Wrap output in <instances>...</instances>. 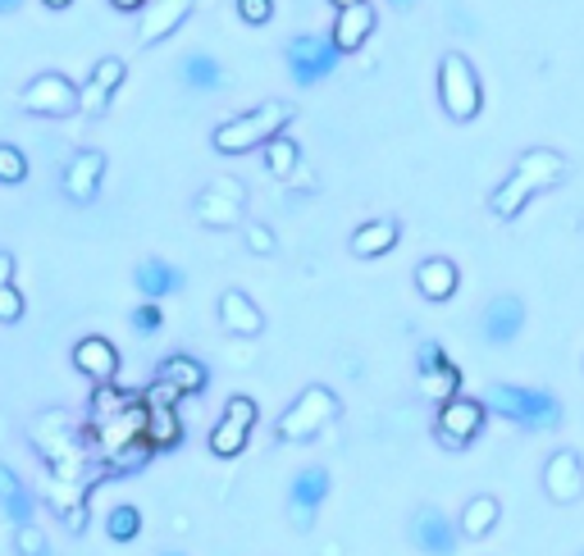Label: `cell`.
<instances>
[{"instance_id":"1","label":"cell","mask_w":584,"mask_h":556,"mask_svg":"<svg viewBox=\"0 0 584 556\" xmlns=\"http://www.w3.org/2000/svg\"><path fill=\"white\" fill-rule=\"evenodd\" d=\"M562 179H567V156H557V150H548V146L525 150V156L512 165V173H506V179L493 188V196H489L493 219H502V223L516 219L539 192L557 188Z\"/></svg>"},{"instance_id":"2","label":"cell","mask_w":584,"mask_h":556,"mask_svg":"<svg viewBox=\"0 0 584 556\" xmlns=\"http://www.w3.org/2000/svg\"><path fill=\"white\" fill-rule=\"evenodd\" d=\"M288 123H293L288 100H265V106L219 123L211 142H215L219 156H247V150H265L278 133H288Z\"/></svg>"},{"instance_id":"3","label":"cell","mask_w":584,"mask_h":556,"mask_svg":"<svg viewBox=\"0 0 584 556\" xmlns=\"http://www.w3.org/2000/svg\"><path fill=\"white\" fill-rule=\"evenodd\" d=\"M485 407L502 420H512L529 434H548V428L562 424V401L548 388H521V384H493Z\"/></svg>"},{"instance_id":"4","label":"cell","mask_w":584,"mask_h":556,"mask_svg":"<svg viewBox=\"0 0 584 556\" xmlns=\"http://www.w3.org/2000/svg\"><path fill=\"white\" fill-rule=\"evenodd\" d=\"M439 100H443V114L456 123H470L485 110V87H479V73L470 69L462 50H448L439 60Z\"/></svg>"},{"instance_id":"5","label":"cell","mask_w":584,"mask_h":556,"mask_svg":"<svg viewBox=\"0 0 584 556\" xmlns=\"http://www.w3.org/2000/svg\"><path fill=\"white\" fill-rule=\"evenodd\" d=\"M334 415H338V397L329 392L324 384H311L284 415H278L274 438L278 443H311L315 434H324V428L334 424Z\"/></svg>"},{"instance_id":"6","label":"cell","mask_w":584,"mask_h":556,"mask_svg":"<svg viewBox=\"0 0 584 556\" xmlns=\"http://www.w3.org/2000/svg\"><path fill=\"white\" fill-rule=\"evenodd\" d=\"M288 73L297 87H320L324 78H334V69L343 64V50L334 46V37H315V33H301L288 41L284 50Z\"/></svg>"},{"instance_id":"7","label":"cell","mask_w":584,"mask_h":556,"mask_svg":"<svg viewBox=\"0 0 584 556\" xmlns=\"http://www.w3.org/2000/svg\"><path fill=\"white\" fill-rule=\"evenodd\" d=\"M19 110L41 114V119H64L73 110H83V87H73L64 73H37L19 96Z\"/></svg>"},{"instance_id":"8","label":"cell","mask_w":584,"mask_h":556,"mask_svg":"<svg viewBox=\"0 0 584 556\" xmlns=\"http://www.w3.org/2000/svg\"><path fill=\"white\" fill-rule=\"evenodd\" d=\"M485 420H489V407H485V401H475V397H452V401H443L439 415H434V438H439L448 451H462V447H470V443L479 438Z\"/></svg>"},{"instance_id":"9","label":"cell","mask_w":584,"mask_h":556,"mask_svg":"<svg viewBox=\"0 0 584 556\" xmlns=\"http://www.w3.org/2000/svg\"><path fill=\"white\" fill-rule=\"evenodd\" d=\"M242 206H247V188L238 179H228V173H219V179H211L206 188H201L196 219L206 223V229H234Z\"/></svg>"},{"instance_id":"10","label":"cell","mask_w":584,"mask_h":556,"mask_svg":"<svg viewBox=\"0 0 584 556\" xmlns=\"http://www.w3.org/2000/svg\"><path fill=\"white\" fill-rule=\"evenodd\" d=\"M329 488H334V479H329L324 466H307V470L293 474V484H288V520H293V529L307 534V529L315 524V511L324 507Z\"/></svg>"},{"instance_id":"11","label":"cell","mask_w":584,"mask_h":556,"mask_svg":"<svg viewBox=\"0 0 584 556\" xmlns=\"http://www.w3.org/2000/svg\"><path fill=\"white\" fill-rule=\"evenodd\" d=\"M257 401L251 397H228L224 407V420L211 428V451L215 457H238V451L247 447V434L257 428Z\"/></svg>"},{"instance_id":"12","label":"cell","mask_w":584,"mask_h":556,"mask_svg":"<svg viewBox=\"0 0 584 556\" xmlns=\"http://www.w3.org/2000/svg\"><path fill=\"white\" fill-rule=\"evenodd\" d=\"M544 493L557 501V507H571V501L584 497V466L571 447L552 451L548 466H544Z\"/></svg>"},{"instance_id":"13","label":"cell","mask_w":584,"mask_h":556,"mask_svg":"<svg viewBox=\"0 0 584 556\" xmlns=\"http://www.w3.org/2000/svg\"><path fill=\"white\" fill-rule=\"evenodd\" d=\"M412 539L425 556H452L456 552V539H462V524L448 520L439 507H420L412 516Z\"/></svg>"},{"instance_id":"14","label":"cell","mask_w":584,"mask_h":556,"mask_svg":"<svg viewBox=\"0 0 584 556\" xmlns=\"http://www.w3.org/2000/svg\"><path fill=\"white\" fill-rule=\"evenodd\" d=\"M100 179H106V156H100V150H79V156L64 165L60 188H64V196L73 201V206H87V201H96V192H100Z\"/></svg>"},{"instance_id":"15","label":"cell","mask_w":584,"mask_h":556,"mask_svg":"<svg viewBox=\"0 0 584 556\" xmlns=\"http://www.w3.org/2000/svg\"><path fill=\"white\" fill-rule=\"evenodd\" d=\"M123 78H129V64H123L119 56H100V60L92 64L87 87H83V110H87V114H106L110 96L123 87Z\"/></svg>"},{"instance_id":"16","label":"cell","mask_w":584,"mask_h":556,"mask_svg":"<svg viewBox=\"0 0 584 556\" xmlns=\"http://www.w3.org/2000/svg\"><path fill=\"white\" fill-rule=\"evenodd\" d=\"M479 328H485V338L493 347L516 342L521 328H525V301L521 297H493L489 306H485V319H479Z\"/></svg>"},{"instance_id":"17","label":"cell","mask_w":584,"mask_h":556,"mask_svg":"<svg viewBox=\"0 0 584 556\" xmlns=\"http://www.w3.org/2000/svg\"><path fill=\"white\" fill-rule=\"evenodd\" d=\"M73 370L87 374L92 384H115V374H119V351L110 338H83L79 347H73Z\"/></svg>"},{"instance_id":"18","label":"cell","mask_w":584,"mask_h":556,"mask_svg":"<svg viewBox=\"0 0 584 556\" xmlns=\"http://www.w3.org/2000/svg\"><path fill=\"white\" fill-rule=\"evenodd\" d=\"M196 0H156L146 14H142V33H138V46H156L165 37H174L183 28V19L192 14Z\"/></svg>"},{"instance_id":"19","label":"cell","mask_w":584,"mask_h":556,"mask_svg":"<svg viewBox=\"0 0 584 556\" xmlns=\"http://www.w3.org/2000/svg\"><path fill=\"white\" fill-rule=\"evenodd\" d=\"M416 288L425 301H434V306H443V301L456 297V288H462V269H456L448 256H429L416 265Z\"/></svg>"},{"instance_id":"20","label":"cell","mask_w":584,"mask_h":556,"mask_svg":"<svg viewBox=\"0 0 584 556\" xmlns=\"http://www.w3.org/2000/svg\"><path fill=\"white\" fill-rule=\"evenodd\" d=\"M219 324L228 328V334H238V338H261L265 315H261V306H257V301H251L247 292L228 288V292L219 297Z\"/></svg>"},{"instance_id":"21","label":"cell","mask_w":584,"mask_h":556,"mask_svg":"<svg viewBox=\"0 0 584 556\" xmlns=\"http://www.w3.org/2000/svg\"><path fill=\"white\" fill-rule=\"evenodd\" d=\"M374 23H379V14H374V5L366 0V5H351V10H338V19H334V46L343 50V56H351V50H361L366 41H370V33H374Z\"/></svg>"},{"instance_id":"22","label":"cell","mask_w":584,"mask_h":556,"mask_svg":"<svg viewBox=\"0 0 584 556\" xmlns=\"http://www.w3.org/2000/svg\"><path fill=\"white\" fill-rule=\"evenodd\" d=\"M160 384H169V388H179L183 397H192V392H206V384H211V370L201 365L196 356H188V351H174V356H165L160 361Z\"/></svg>"},{"instance_id":"23","label":"cell","mask_w":584,"mask_h":556,"mask_svg":"<svg viewBox=\"0 0 584 556\" xmlns=\"http://www.w3.org/2000/svg\"><path fill=\"white\" fill-rule=\"evenodd\" d=\"M133 283H138V292L146 301H165V297H174V292L183 288V269H174L165 261H142L133 269Z\"/></svg>"},{"instance_id":"24","label":"cell","mask_w":584,"mask_h":556,"mask_svg":"<svg viewBox=\"0 0 584 556\" xmlns=\"http://www.w3.org/2000/svg\"><path fill=\"white\" fill-rule=\"evenodd\" d=\"M397 223L393 219H370V223H361L357 233H351V256H361V261H374V256H389V251L397 246Z\"/></svg>"},{"instance_id":"25","label":"cell","mask_w":584,"mask_h":556,"mask_svg":"<svg viewBox=\"0 0 584 556\" xmlns=\"http://www.w3.org/2000/svg\"><path fill=\"white\" fill-rule=\"evenodd\" d=\"M0 511L10 516V524L14 529H23V524H33V493H28V484L0 461Z\"/></svg>"},{"instance_id":"26","label":"cell","mask_w":584,"mask_h":556,"mask_svg":"<svg viewBox=\"0 0 584 556\" xmlns=\"http://www.w3.org/2000/svg\"><path fill=\"white\" fill-rule=\"evenodd\" d=\"M146 443L156 451H174L183 443V424L179 411L165 407V401H146Z\"/></svg>"},{"instance_id":"27","label":"cell","mask_w":584,"mask_h":556,"mask_svg":"<svg viewBox=\"0 0 584 556\" xmlns=\"http://www.w3.org/2000/svg\"><path fill=\"white\" fill-rule=\"evenodd\" d=\"M179 83L188 92H219L224 87V64L206 50H192V56L179 60Z\"/></svg>"},{"instance_id":"28","label":"cell","mask_w":584,"mask_h":556,"mask_svg":"<svg viewBox=\"0 0 584 556\" xmlns=\"http://www.w3.org/2000/svg\"><path fill=\"white\" fill-rule=\"evenodd\" d=\"M498 520H502V507H498V497H470L466 501V511H462V539H485V534H493L498 529Z\"/></svg>"},{"instance_id":"29","label":"cell","mask_w":584,"mask_h":556,"mask_svg":"<svg viewBox=\"0 0 584 556\" xmlns=\"http://www.w3.org/2000/svg\"><path fill=\"white\" fill-rule=\"evenodd\" d=\"M301 165V146L288 137V133H278L270 146H265V169L274 173V179H293Z\"/></svg>"},{"instance_id":"30","label":"cell","mask_w":584,"mask_h":556,"mask_svg":"<svg viewBox=\"0 0 584 556\" xmlns=\"http://www.w3.org/2000/svg\"><path fill=\"white\" fill-rule=\"evenodd\" d=\"M133 407H138V397L119 392L115 384H100V388H96V397H92V424H110L115 415L133 411Z\"/></svg>"},{"instance_id":"31","label":"cell","mask_w":584,"mask_h":556,"mask_svg":"<svg viewBox=\"0 0 584 556\" xmlns=\"http://www.w3.org/2000/svg\"><path fill=\"white\" fill-rule=\"evenodd\" d=\"M420 388H425V397H434L439 407H443V401L462 397V370H456V361H448V365H439L434 374H425Z\"/></svg>"},{"instance_id":"32","label":"cell","mask_w":584,"mask_h":556,"mask_svg":"<svg viewBox=\"0 0 584 556\" xmlns=\"http://www.w3.org/2000/svg\"><path fill=\"white\" fill-rule=\"evenodd\" d=\"M106 534H110L115 543H133V539L142 534V511L129 507V501L110 507V516H106Z\"/></svg>"},{"instance_id":"33","label":"cell","mask_w":584,"mask_h":556,"mask_svg":"<svg viewBox=\"0 0 584 556\" xmlns=\"http://www.w3.org/2000/svg\"><path fill=\"white\" fill-rule=\"evenodd\" d=\"M151 457H156V447H151L146 438H138V443H129V447L110 451V457H106L110 466H106V470H110V474H138V470H142Z\"/></svg>"},{"instance_id":"34","label":"cell","mask_w":584,"mask_h":556,"mask_svg":"<svg viewBox=\"0 0 584 556\" xmlns=\"http://www.w3.org/2000/svg\"><path fill=\"white\" fill-rule=\"evenodd\" d=\"M23 179H28V156L19 146L0 142V183H23Z\"/></svg>"},{"instance_id":"35","label":"cell","mask_w":584,"mask_h":556,"mask_svg":"<svg viewBox=\"0 0 584 556\" xmlns=\"http://www.w3.org/2000/svg\"><path fill=\"white\" fill-rule=\"evenodd\" d=\"M14 552L19 556H41V552H50V543H46V534L37 524H23V529H14Z\"/></svg>"},{"instance_id":"36","label":"cell","mask_w":584,"mask_h":556,"mask_svg":"<svg viewBox=\"0 0 584 556\" xmlns=\"http://www.w3.org/2000/svg\"><path fill=\"white\" fill-rule=\"evenodd\" d=\"M238 19L251 23V28H261V23L274 19V0H238Z\"/></svg>"},{"instance_id":"37","label":"cell","mask_w":584,"mask_h":556,"mask_svg":"<svg viewBox=\"0 0 584 556\" xmlns=\"http://www.w3.org/2000/svg\"><path fill=\"white\" fill-rule=\"evenodd\" d=\"M439 365H448L443 342H420V351H416V370H420V378H425V374H434Z\"/></svg>"},{"instance_id":"38","label":"cell","mask_w":584,"mask_h":556,"mask_svg":"<svg viewBox=\"0 0 584 556\" xmlns=\"http://www.w3.org/2000/svg\"><path fill=\"white\" fill-rule=\"evenodd\" d=\"M247 251L251 256H274V233L265 223H247Z\"/></svg>"},{"instance_id":"39","label":"cell","mask_w":584,"mask_h":556,"mask_svg":"<svg viewBox=\"0 0 584 556\" xmlns=\"http://www.w3.org/2000/svg\"><path fill=\"white\" fill-rule=\"evenodd\" d=\"M160 324H165V311L156 306V301H146V306L133 311V328H138V334H156Z\"/></svg>"},{"instance_id":"40","label":"cell","mask_w":584,"mask_h":556,"mask_svg":"<svg viewBox=\"0 0 584 556\" xmlns=\"http://www.w3.org/2000/svg\"><path fill=\"white\" fill-rule=\"evenodd\" d=\"M0 319H5V324H19L23 319V292L14 283L0 288Z\"/></svg>"},{"instance_id":"41","label":"cell","mask_w":584,"mask_h":556,"mask_svg":"<svg viewBox=\"0 0 584 556\" xmlns=\"http://www.w3.org/2000/svg\"><path fill=\"white\" fill-rule=\"evenodd\" d=\"M10 283H14V256L0 251V288H10Z\"/></svg>"},{"instance_id":"42","label":"cell","mask_w":584,"mask_h":556,"mask_svg":"<svg viewBox=\"0 0 584 556\" xmlns=\"http://www.w3.org/2000/svg\"><path fill=\"white\" fill-rule=\"evenodd\" d=\"M110 5H115L119 14H142V10H146V0H110Z\"/></svg>"},{"instance_id":"43","label":"cell","mask_w":584,"mask_h":556,"mask_svg":"<svg viewBox=\"0 0 584 556\" xmlns=\"http://www.w3.org/2000/svg\"><path fill=\"white\" fill-rule=\"evenodd\" d=\"M334 10H351V5H366V0H329Z\"/></svg>"},{"instance_id":"44","label":"cell","mask_w":584,"mask_h":556,"mask_svg":"<svg viewBox=\"0 0 584 556\" xmlns=\"http://www.w3.org/2000/svg\"><path fill=\"white\" fill-rule=\"evenodd\" d=\"M41 5H46V10H69L73 0H41Z\"/></svg>"},{"instance_id":"45","label":"cell","mask_w":584,"mask_h":556,"mask_svg":"<svg viewBox=\"0 0 584 556\" xmlns=\"http://www.w3.org/2000/svg\"><path fill=\"white\" fill-rule=\"evenodd\" d=\"M23 0H0V14H10V10H19Z\"/></svg>"},{"instance_id":"46","label":"cell","mask_w":584,"mask_h":556,"mask_svg":"<svg viewBox=\"0 0 584 556\" xmlns=\"http://www.w3.org/2000/svg\"><path fill=\"white\" fill-rule=\"evenodd\" d=\"M393 5H397V10H412V5H416V0H393Z\"/></svg>"},{"instance_id":"47","label":"cell","mask_w":584,"mask_h":556,"mask_svg":"<svg viewBox=\"0 0 584 556\" xmlns=\"http://www.w3.org/2000/svg\"><path fill=\"white\" fill-rule=\"evenodd\" d=\"M160 556H183V552H160Z\"/></svg>"},{"instance_id":"48","label":"cell","mask_w":584,"mask_h":556,"mask_svg":"<svg viewBox=\"0 0 584 556\" xmlns=\"http://www.w3.org/2000/svg\"><path fill=\"white\" fill-rule=\"evenodd\" d=\"M41 556H56V552H41Z\"/></svg>"},{"instance_id":"49","label":"cell","mask_w":584,"mask_h":556,"mask_svg":"<svg viewBox=\"0 0 584 556\" xmlns=\"http://www.w3.org/2000/svg\"><path fill=\"white\" fill-rule=\"evenodd\" d=\"M580 556H584V552H580Z\"/></svg>"}]
</instances>
